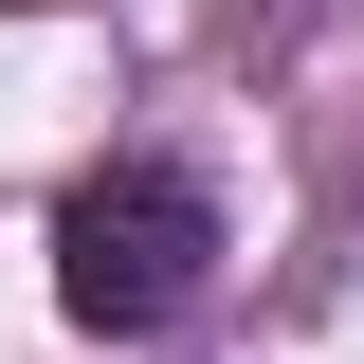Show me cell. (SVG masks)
<instances>
[{
  "label": "cell",
  "instance_id": "6da1fadb",
  "mask_svg": "<svg viewBox=\"0 0 364 364\" xmlns=\"http://www.w3.org/2000/svg\"><path fill=\"white\" fill-rule=\"evenodd\" d=\"M200 273H219V200H200V164H164V146H128V164H91L73 200H55V310H73L91 346L182 328Z\"/></svg>",
  "mask_w": 364,
  "mask_h": 364
}]
</instances>
